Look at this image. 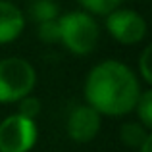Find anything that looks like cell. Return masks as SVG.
Returning <instances> with one entry per match:
<instances>
[{"label":"cell","mask_w":152,"mask_h":152,"mask_svg":"<svg viewBox=\"0 0 152 152\" xmlns=\"http://www.w3.org/2000/svg\"><path fill=\"white\" fill-rule=\"evenodd\" d=\"M37 139L35 119L12 114L0 121V152H29L37 145Z\"/></svg>","instance_id":"obj_4"},{"label":"cell","mask_w":152,"mask_h":152,"mask_svg":"<svg viewBox=\"0 0 152 152\" xmlns=\"http://www.w3.org/2000/svg\"><path fill=\"white\" fill-rule=\"evenodd\" d=\"M25 29V15L15 4L0 0V45L15 41Z\"/></svg>","instance_id":"obj_7"},{"label":"cell","mask_w":152,"mask_h":152,"mask_svg":"<svg viewBox=\"0 0 152 152\" xmlns=\"http://www.w3.org/2000/svg\"><path fill=\"white\" fill-rule=\"evenodd\" d=\"M60 42L75 56H87L96 48L100 29L87 12H67L58 18Z\"/></svg>","instance_id":"obj_2"},{"label":"cell","mask_w":152,"mask_h":152,"mask_svg":"<svg viewBox=\"0 0 152 152\" xmlns=\"http://www.w3.org/2000/svg\"><path fill=\"white\" fill-rule=\"evenodd\" d=\"M148 135V129L141 121H127L119 127V141L131 148H139Z\"/></svg>","instance_id":"obj_8"},{"label":"cell","mask_w":152,"mask_h":152,"mask_svg":"<svg viewBox=\"0 0 152 152\" xmlns=\"http://www.w3.org/2000/svg\"><path fill=\"white\" fill-rule=\"evenodd\" d=\"M29 12H31V18L37 23L50 21V19H56L60 15V8L54 0H33Z\"/></svg>","instance_id":"obj_9"},{"label":"cell","mask_w":152,"mask_h":152,"mask_svg":"<svg viewBox=\"0 0 152 152\" xmlns=\"http://www.w3.org/2000/svg\"><path fill=\"white\" fill-rule=\"evenodd\" d=\"M106 29L119 45H137L146 37V21L141 14L129 8H115L106 15Z\"/></svg>","instance_id":"obj_5"},{"label":"cell","mask_w":152,"mask_h":152,"mask_svg":"<svg viewBox=\"0 0 152 152\" xmlns=\"http://www.w3.org/2000/svg\"><path fill=\"white\" fill-rule=\"evenodd\" d=\"M150 60H152V46H146L142 50L141 58H139V71L141 77L145 79L146 85H152V67H150Z\"/></svg>","instance_id":"obj_14"},{"label":"cell","mask_w":152,"mask_h":152,"mask_svg":"<svg viewBox=\"0 0 152 152\" xmlns=\"http://www.w3.org/2000/svg\"><path fill=\"white\" fill-rule=\"evenodd\" d=\"M60 18V15H58ZM58 18L50 19V21H42L39 23L37 35L42 42H48V45H54V42H60V25H58Z\"/></svg>","instance_id":"obj_12"},{"label":"cell","mask_w":152,"mask_h":152,"mask_svg":"<svg viewBox=\"0 0 152 152\" xmlns=\"http://www.w3.org/2000/svg\"><path fill=\"white\" fill-rule=\"evenodd\" d=\"M139 152H152V135H148L142 141V145L139 146Z\"/></svg>","instance_id":"obj_15"},{"label":"cell","mask_w":152,"mask_h":152,"mask_svg":"<svg viewBox=\"0 0 152 152\" xmlns=\"http://www.w3.org/2000/svg\"><path fill=\"white\" fill-rule=\"evenodd\" d=\"M102 119L100 114L89 104H79L67 115L66 129L71 141L75 142H91L93 139H96L98 131H100Z\"/></svg>","instance_id":"obj_6"},{"label":"cell","mask_w":152,"mask_h":152,"mask_svg":"<svg viewBox=\"0 0 152 152\" xmlns=\"http://www.w3.org/2000/svg\"><path fill=\"white\" fill-rule=\"evenodd\" d=\"M37 85V71L27 60L12 56L0 60V102L12 104L31 94Z\"/></svg>","instance_id":"obj_3"},{"label":"cell","mask_w":152,"mask_h":152,"mask_svg":"<svg viewBox=\"0 0 152 152\" xmlns=\"http://www.w3.org/2000/svg\"><path fill=\"white\" fill-rule=\"evenodd\" d=\"M135 112H137V118L146 129L152 127V89L141 91L139 94V100L135 104Z\"/></svg>","instance_id":"obj_11"},{"label":"cell","mask_w":152,"mask_h":152,"mask_svg":"<svg viewBox=\"0 0 152 152\" xmlns=\"http://www.w3.org/2000/svg\"><path fill=\"white\" fill-rule=\"evenodd\" d=\"M18 114L23 115V118H29V119H35L39 114H41V100L37 96H23L21 100H18Z\"/></svg>","instance_id":"obj_13"},{"label":"cell","mask_w":152,"mask_h":152,"mask_svg":"<svg viewBox=\"0 0 152 152\" xmlns=\"http://www.w3.org/2000/svg\"><path fill=\"white\" fill-rule=\"evenodd\" d=\"M83 94L85 102L100 115H127L135 110L141 83L129 66L118 60H106L89 71Z\"/></svg>","instance_id":"obj_1"},{"label":"cell","mask_w":152,"mask_h":152,"mask_svg":"<svg viewBox=\"0 0 152 152\" xmlns=\"http://www.w3.org/2000/svg\"><path fill=\"white\" fill-rule=\"evenodd\" d=\"M79 6L91 15H108L123 4V0H77Z\"/></svg>","instance_id":"obj_10"}]
</instances>
